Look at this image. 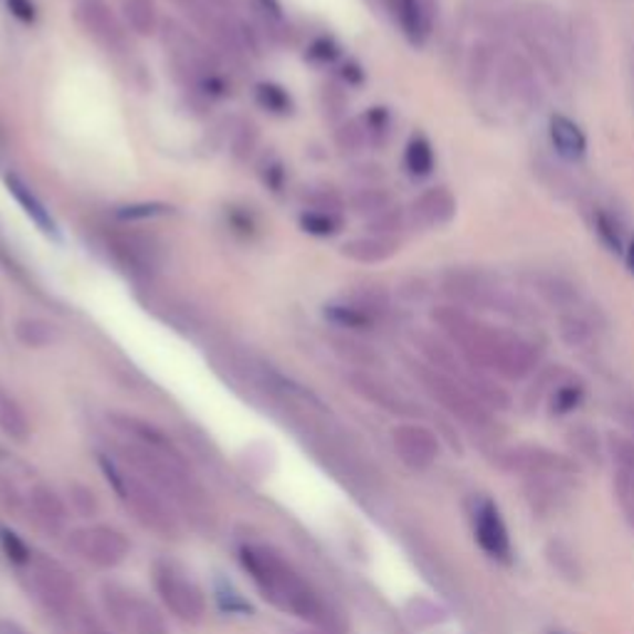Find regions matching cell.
I'll use <instances>...</instances> for the list:
<instances>
[{"label": "cell", "mask_w": 634, "mask_h": 634, "mask_svg": "<svg viewBox=\"0 0 634 634\" xmlns=\"http://www.w3.org/2000/svg\"><path fill=\"white\" fill-rule=\"evenodd\" d=\"M6 8L10 10V15L25 25H33L38 20V8L33 0H6Z\"/></svg>", "instance_id": "47"}, {"label": "cell", "mask_w": 634, "mask_h": 634, "mask_svg": "<svg viewBox=\"0 0 634 634\" xmlns=\"http://www.w3.org/2000/svg\"><path fill=\"white\" fill-rule=\"evenodd\" d=\"M99 468L117 498L141 526L155 530L161 538H177L181 533L179 518L173 516L171 504L145 476H139L135 468L107 454H99Z\"/></svg>", "instance_id": "4"}, {"label": "cell", "mask_w": 634, "mask_h": 634, "mask_svg": "<svg viewBox=\"0 0 634 634\" xmlns=\"http://www.w3.org/2000/svg\"><path fill=\"white\" fill-rule=\"evenodd\" d=\"M75 23L82 33L95 40L99 47H105L107 53H121V50H127L125 25L112 13V8L99 3V0L80 3L75 10Z\"/></svg>", "instance_id": "10"}, {"label": "cell", "mask_w": 634, "mask_h": 634, "mask_svg": "<svg viewBox=\"0 0 634 634\" xmlns=\"http://www.w3.org/2000/svg\"><path fill=\"white\" fill-rule=\"evenodd\" d=\"M28 504L33 508L35 518L50 530H60L65 526L67 520V506L63 496H57L53 488L45 486V484H38L30 488V496H28Z\"/></svg>", "instance_id": "20"}, {"label": "cell", "mask_w": 634, "mask_h": 634, "mask_svg": "<svg viewBox=\"0 0 634 634\" xmlns=\"http://www.w3.org/2000/svg\"><path fill=\"white\" fill-rule=\"evenodd\" d=\"M342 77L347 80V82H352V85H360L362 82V70H360V65H345V73H342Z\"/></svg>", "instance_id": "50"}, {"label": "cell", "mask_w": 634, "mask_h": 634, "mask_svg": "<svg viewBox=\"0 0 634 634\" xmlns=\"http://www.w3.org/2000/svg\"><path fill=\"white\" fill-rule=\"evenodd\" d=\"M399 226H402V213L397 209H387L380 216H374L372 233L374 236H390V233L399 231Z\"/></svg>", "instance_id": "45"}, {"label": "cell", "mask_w": 634, "mask_h": 634, "mask_svg": "<svg viewBox=\"0 0 634 634\" xmlns=\"http://www.w3.org/2000/svg\"><path fill=\"white\" fill-rule=\"evenodd\" d=\"M625 261H627L630 273L634 275V239L627 243V249H625Z\"/></svg>", "instance_id": "52"}, {"label": "cell", "mask_w": 634, "mask_h": 634, "mask_svg": "<svg viewBox=\"0 0 634 634\" xmlns=\"http://www.w3.org/2000/svg\"><path fill=\"white\" fill-rule=\"evenodd\" d=\"M0 634H28V632L20 625H15V622L0 620Z\"/></svg>", "instance_id": "51"}, {"label": "cell", "mask_w": 634, "mask_h": 634, "mask_svg": "<svg viewBox=\"0 0 634 634\" xmlns=\"http://www.w3.org/2000/svg\"><path fill=\"white\" fill-rule=\"evenodd\" d=\"M504 466L528 476H568L572 464L543 446H516L504 454Z\"/></svg>", "instance_id": "12"}, {"label": "cell", "mask_w": 634, "mask_h": 634, "mask_svg": "<svg viewBox=\"0 0 634 634\" xmlns=\"http://www.w3.org/2000/svg\"><path fill=\"white\" fill-rule=\"evenodd\" d=\"M121 18L135 35L149 38L161 28L159 8L155 0H121Z\"/></svg>", "instance_id": "22"}, {"label": "cell", "mask_w": 634, "mask_h": 634, "mask_svg": "<svg viewBox=\"0 0 634 634\" xmlns=\"http://www.w3.org/2000/svg\"><path fill=\"white\" fill-rule=\"evenodd\" d=\"M15 340L30 350H45L63 340V330L45 317H20L13 327Z\"/></svg>", "instance_id": "21"}, {"label": "cell", "mask_w": 634, "mask_h": 634, "mask_svg": "<svg viewBox=\"0 0 634 634\" xmlns=\"http://www.w3.org/2000/svg\"><path fill=\"white\" fill-rule=\"evenodd\" d=\"M169 213H173V209L167 207V203L151 201V203H129V207H119L115 211V216L119 221H147L157 216H169Z\"/></svg>", "instance_id": "36"}, {"label": "cell", "mask_w": 634, "mask_h": 634, "mask_svg": "<svg viewBox=\"0 0 634 634\" xmlns=\"http://www.w3.org/2000/svg\"><path fill=\"white\" fill-rule=\"evenodd\" d=\"M474 528H476V540L478 546L484 548V553L496 560H508L510 558V536L508 528L500 518V510L490 504V500H480L476 514H474Z\"/></svg>", "instance_id": "14"}, {"label": "cell", "mask_w": 634, "mask_h": 634, "mask_svg": "<svg viewBox=\"0 0 634 634\" xmlns=\"http://www.w3.org/2000/svg\"><path fill=\"white\" fill-rule=\"evenodd\" d=\"M80 3H89V0H80Z\"/></svg>", "instance_id": "54"}, {"label": "cell", "mask_w": 634, "mask_h": 634, "mask_svg": "<svg viewBox=\"0 0 634 634\" xmlns=\"http://www.w3.org/2000/svg\"><path fill=\"white\" fill-rule=\"evenodd\" d=\"M0 546H3L8 560L18 568H28L35 558L33 550L25 546V540H20L13 530H8V528H0Z\"/></svg>", "instance_id": "37"}, {"label": "cell", "mask_w": 634, "mask_h": 634, "mask_svg": "<svg viewBox=\"0 0 634 634\" xmlns=\"http://www.w3.org/2000/svg\"><path fill=\"white\" fill-rule=\"evenodd\" d=\"M617 500L630 524L634 526V478L627 476H617Z\"/></svg>", "instance_id": "46"}, {"label": "cell", "mask_w": 634, "mask_h": 634, "mask_svg": "<svg viewBox=\"0 0 634 634\" xmlns=\"http://www.w3.org/2000/svg\"><path fill=\"white\" fill-rule=\"evenodd\" d=\"M323 315L327 323H332L337 327H342V330H350V332H370L374 330L377 320L372 315H367L362 308H357L350 300H342V303H327L323 308Z\"/></svg>", "instance_id": "24"}, {"label": "cell", "mask_w": 634, "mask_h": 634, "mask_svg": "<svg viewBox=\"0 0 634 634\" xmlns=\"http://www.w3.org/2000/svg\"><path fill=\"white\" fill-rule=\"evenodd\" d=\"M308 57L313 60V63L330 65L337 57H340V45H337L332 38H317L315 43L308 47Z\"/></svg>", "instance_id": "43"}, {"label": "cell", "mask_w": 634, "mask_h": 634, "mask_svg": "<svg viewBox=\"0 0 634 634\" xmlns=\"http://www.w3.org/2000/svg\"><path fill=\"white\" fill-rule=\"evenodd\" d=\"M548 137L556 155L566 161H580L588 155V137L575 119L568 115H553L548 121Z\"/></svg>", "instance_id": "17"}, {"label": "cell", "mask_w": 634, "mask_h": 634, "mask_svg": "<svg viewBox=\"0 0 634 634\" xmlns=\"http://www.w3.org/2000/svg\"><path fill=\"white\" fill-rule=\"evenodd\" d=\"M73 622H75L77 634H112L105 625H102V620L95 615V612L89 610L87 602H82L80 610L73 615Z\"/></svg>", "instance_id": "42"}, {"label": "cell", "mask_w": 634, "mask_h": 634, "mask_svg": "<svg viewBox=\"0 0 634 634\" xmlns=\"http://www.w3.org/2000/svg\"><path fill=\"white\" fill-rule=\"evenodd\" d=\"M553 634H566V632H553Z\"/></svg>", "instance_id": "55"}, {"label": "cell", "mask_w": 634, "mask_h": 634, "mask_svg": "<svg viewBox=\"0 0 634 634\" xmlns=\"http://www.w3.org/2000/svg\"><path fill=\"white\" fill-rule=\"evenodd\" d=\"M6 147H8V139H6V131L0 129V155H3L6 151Z\"/></svg>", "instance_id": "53"}, {"label": "cell", "mask_w": 634, "mask_h": 634, "mask_svg": "<svg viewBox=\"0 0 634 634\" xmlns=\"http://www.w3.org/2000/svg\"><path fill=\"white\" fill-rule=\"evenodd\" d=\"M107 251L121 271L135 281H151L163 263V253L157 239L131 229H115L107 233Z\"/></svg>", "instance_id": "7"}, {"label": "cell", "mask_w": 634, "mask_h": 634, "mask_svg": "<svg viewBox=\"0 0 634 634\" xmlns=\"http://www.w3.org/2000/svg\"><path fill=\"white\" fill-rule=\"evenodd\" d=\"M399 251V241L392 236H360L352 241H345L340 245V253L345 258H350L355 263L362 265H374L390 261L392 255Z\"/></svg>", "instance_id": "19"}, {"label": "cell", "mask_w": 634, "mask_h": 634, "mask_svg": "<svg viewBox=\"0 0 634 634\" xmlns=\"http://www.w3.org/2000/svg\"><path fill=\"white\" fill-rule=\"evenodd\" d=\"M595 231H598V236H600V243L605 245V249H607L610 253L625 255V249H627L625 233H622L620 221H617L615 216H612V213L598 211V216H595Z\"/></svg>", "instance_id": "29"}, {"label": "cell", "mask_w": 634, "mask_h": 634, "mask_svg": "<svg viewBox=\"0 0 634 634\" xmlns=\"http://www.w3.org/2000/svg\"><path fill=\"white\" fill-rule=\"evenodd\" d=\"M352 211L360 213V216H380L387 209H390V193L374 187H367L362 191H357L352 197Z\"/></svg>", "instance_id": "31"}, {"label": "cell", "mask_w": 634, "mask_h": 634, "mask_svg": "<svg viewBox=\"0 0 634 634\" xmlns=\"http://www.w3.org/2000/svg\"><path fill=\"white\" fill-rule=\"evenodd\" d=\"M239 560L253 580L255 590H258L263 600H268L273 607L288 612V615L303 622H310L313 627L323 630L325 634H337L345 630L340 615L332 610L330 602L275 548L263 543H245L239 550Z\"/></svg>", "instance_id": "1"}, {"label": "cell", "mask_w": 634, "mask_h": 634, "mask_svg": "<svg viewBox=\"0 0 634 634\" xmlns=\"http://www.w3.org/2000/svg\"><path fill=\"white\" fill-rule=\"evenodd\" d=\"M347 300L357 305V308H362L367 315H372L374 320H380V317L390 310V295L380 288H360V290H355Z\"/></svg>", "instance_id": "34"}, {"label": "cell", "mask_w": 634, "mask_h": 634, "mask_svg": "<svg viewBox=\"0 0 634 634\" xmlns=\"http://www.w3.org/2000/svg\"><path fill=\"white\" fill-rule=\"evenodd\" d=\"M345 97L340 95V89L337 87H325L323 89V107H325V115H342V109H345Z\"/></svg>", "instance_id": "48"}, {"label": "cell", "mask_w": 634, "mask_h": 634, "mask_svg": "<svg viewBox=\"0 0 634 634\" xmlns=\"http://www.w3.org/2000/svg\"><path fill=\"white\" fill-rule=\"evenodd\" d=\"M582 387L575 384V382H570V384H562L560 390L553 394V412L558 414H568L575 409L580 402H582Z\"/></svg>", "instance_id": "41"}, {"label": "cell", "mask_w": 634, "mask_h": 634, "mask_svg": "<svg viewBox=\"0 0 634 634\" xmlns=\"http://www.w3.org/2000/svg\"><path fill=\"white\" fill-rule=\"evenodd\" d=\"M380 6L392 15L402 35L414 47H422L429 38V15L422 0H380Z\"/></svg>", "instance_id": "16"}, {"label": "cell", "mask_w": 634, "mask_h": 634, "mask_svg": "<svg viewBox=\"0 0 634 634\" xmlns=\"http://www.w3.org/2000/svg\"><path fill=\"white\" fill-rule=\"evenodd\" d=\"M263 181L268 183L273 191H281L283 189V181H285V169L281 161H271L268 167L263 169Z\"/></svg>", "instance_id": "49"}, {"label": "cell", "mask_w": 634, "mask_h": 634, "mask_svg": "<svg viewBox=\"0 0 634 634\" xmlns=\"http://www.w3.org/2000/svg\"><path fill=\"white\" fill-rule=\"evenodd\" d=\"M347 382H350L352 390L362 399L387 409V412L402 414V416H409V414L416 412L414 404L409 402L406 397H402L394 390V387L382 382L380 377H374L370 372H352L350 377H347Z\"/></svg>", "instance_id": "15"}, {"label": "cell", "mask_w": 634, "mask_h": 634, "mask_svg": "<svg viewBox=\"0 0 634 634\" xmlns=\"http://www.w3.org/2000/svg\"><path fill=\"white\" fill-rule=\"evenodd\" d=\"M332 350L342 357L345 362H350L355 367H377L380 364V355H377L370 345H364L360 340H355V337H332Z\"/></svg>", "instance_id": "26"}, {"label": "cell", "mask_w": 634, "mask_h": 634, "mask_svg": "<svg viewBox=\"0 0 634 634\" xmlns=\"http://www.w3.org/2000/svg\"><path fill=\"white\" fill-rule=\"evenodd\" d=\"M70 500H73V508L77 510V514L85 516V518H92L99 510L97 498H95V494H92L87 486H73V488H70Z\"/></svg>", "instance_id": "44"}, {"label": "cell", "mask_w": 634, "mask_h": 634, "mask_svg": "<svg viewBox=\"0 0 634 634\" xmlns=\"http://www.w3.org/2000/svg\"><path fill=\"white\" fill-rule=\"evenodd\" d=\"M434 167H436V157H434L432 141L422 135H414L406 141V149H404L406 173L414 179H426V177H432Z\"/></svg>", "instance_id": "25"}, {"label": "cell", "mask_w": 634, "mask_h": 634, "mask_svg": "<svg viewBox=\"0 0 634 634\" xmlns=\"http://www.w3.org/2000/svg\"><path fill=\"white\" fill-rule=\"evenodd\" d=\"M6 187L10 191V197H13L20 209L25 211V216L35 223V226L45 233L50 239H60V231H57V223L53 219V213L45 207L43 201H40L38 193L28 187V183L18 177V173H8L6 177Z\"/></svg>", "instance_id": "18"}, {"label": "cell", "mask_w": 634, "mask_h": 634, "mask_svg": "<svg viewBox=\"0 0 634 634\" xmlns=\"http://www.w3.org/2000/svg\"><path fill=\"white\" fill-rule=\"evenodd\" d=\"M155 588L163 605L183 622H201L207 615V598L203 590L193 582L187 572L169 560L155 562Z\"/></svg>", "instance_id": "6"}, {"label": "cell", "mask_w": 634, "mask_h": 634, "mask_svg": "<svg viewBox=\"0 0 634 634\" xmlns=\"http://www.w3.org/2000/svg\"><path fill=\"white\" fill-rule=\"evenodd\" d=\"M300 229L317 239H330L342 231V216L330 211H303L300 213Z\"/></svg>", "instance_id": "27"}, {"label": "cell", "mask_w": 634, "mask_h": 634, "mask_svg": "<svg viewBox=\"0 0 634 634\" xmlns=\"http://www.w3.org/2000/svg\"><path fill=\"white\" fill-rule=\"evenodd\" d=\"M538 293L550 305H558V308H572L578 300V290L572 288L568 281L556 278V275H546V278H538Z\"/></svg>", "instance_id": "30"}, {"label": "cell", "mask_w": 634, "mask_h": 634, "mask_svg": "<svg viewBox=\"0 0 634 634\" xmlns=\"http://www.w3.org/2000/svg\"><path fill=\"white\" fill-rule=\"evenodd\" d=\"M364 121V129H367V137L374 145H384L387 137H390V129H392V115L387 107H372L367 115L362 117Z\"/></svg>", "instance_id": "35"}, {"label": "cell", "mask_w": 634, "mask_h": 634, "mask_svg": "<svg viewBox=\"0 0 634 634\" xmlns=\"http://www.w3.org/2000/svg\"><path fill=\"white\" fill-rule=\"evenodd\" d=\"M28 570H30V582H33V590L38 592V598L43 600L50 610L57 612V615L73 617L82 602H85L80 598L75 580L70 578V572L60 566L57 560L35 556L33 562L28 566Z\"/></svg>", "instance_id": "8"}, {"label": "cell", "mask_w": 634, "mask_h": 634, "mask_svg": "<svg viewBox=\"0 0 634 634\" xmlns=\"http://www.w3.org/2000/svg\"><path fill=\"white\" fill-rule=\"evenodd\" d=\"M335 145L340 151H347V155H355V151H362L367 145H370V137H367L364 121L362 119H350L340 125V129L335 131Z\"/></svg>", "instance_id": "32"}, {"label": "cell", "mask_w": 634, "mask_h": 634, "mask_svg": "<svg viewBox=\"0 0 634 634\" xmlns=\"http://www.w3.org/2000/svg\"><path fill=\"white\" fill-rule=\"evenodd\" d=\"M0 432L13 442H25L30 436V419L25 409L6 387H0Z\"/></svg>", "instance_id": "23"}, {"label": "cell", "mask_w": 634, "mask_h": 634, "mask_svg": "<svg viewBox=\"0 0 634 634\" xmlns=\"http://www.w3.org/2000/svg\"><path fill=\"white\" fill-rule=\"evenodd\" d=\"M255 145H258V129H255V125H251V121H243V125L236 129V135H233L231 155L239 161H249Z\"/></svg>", "instance_id": "40"}, {"label": "cell", "mask_w": 634, "mask_h": 634, "mask_svg": "<svg viewBox=\"0 0 634 634\" xmlns=\"http://www.w3.org/2000/svg\"><path fill=\"white\" fill-rule=\"evenodd\" d=\"M255 99H258V105L263 109H268L271 115H290L293 112V97L288 95V89L275 85V82H261L258 87H255Z\"/></svg>", "instance_id": "28"}, {"label": "cell", "mask_w": 634, "mask_h": 634, "mask_svg": "<svg viewBox=\"0 0 634 634\" xmlns=\"http://www.w3.org/2000/svg\"><path fill=\"white\" fill-rule=\"evenodd\" d=\"M432 320L442 327L474 370L496 372L506 380H524L538 367L540 352L520 335L498 330L476 320L464 308L442 305L432 313Z\"/></svg>", "instance_id": "2"}, {"label": "cell", "mask_w": 634, "mask_h": 634, "mask_svg": "<svg viewBox=\"0 0 634 634\" xmlns=\"http://www.w3.org/2000/svg\"><path fill=\"white\" fill-rule=\"evenodd\" d=\"M157 442H127L121 446L125 464L135 468L139 476H145L169 504L179 506L183 514L193 520L209 524L213 518L209 508V498L203 494L197 476L191 474L187 458L181 456L177 446L171 444L167 434L155 436Z\"/></svg>", "instance_id": "3"}, {"label": "cell", "mask_w": 634, "mask_h": 634, "mask_svg": "<svg viewBox=\"0 0 634 634\" xmlns=\"http://www.w3.org/2000/svg\"><path fill=\"white\" fill-rule=\"evenodd\" d=\"M412 223L419 229H442L456 216V199L446 187H434L419 193L412 209H409Z\"/></svg>", "instance_id": "13"}, {"label": "cell", "mask_w": 634, "mask_h": 634, "mask_svg": "<svg viewBox=\"0 0 634 634\" xmlns=\"http://www.w3.org/2000/svg\"><path fill=\"white\" fill-rule=\"evenodd\" d=\"M305 203H308L310 211H330V213H340L345 201L340 193H337L332 187H317L305 191Z\"/></svg>", "instance_id": "39"}, {"label": "cell", "mask_w": 634, "mask_h": 634, "mask_svg": "<svg viewBox=\"0 0 634 634\" xmlns=\"http://www.w3.org/2000/svg\"><path fill=\"white\" fill-rule=\"evenodd\" d=\"M70 546L80 558H85L97 568H117L119 562L127 560L131 550L127 536L112 526H89L75 530L70 536Z\"/></svg>", "instance_id": "9"}, {"label": "cell", "mask_w": 634, "mask_h": 634, "mask_svg": "<svg viewBox=\"0 0 634 634\" xmlns=\"http://www.w3.org/2000/svg\"><path fill=\"white\" fill-rule=\"evenodd\" d=\"M610 452L617 464V476L634 478V438L630 436H612Z\"/></svg>", "instance_id": "38"}, {"label": "cell", "mask_w": 634, "mask_h": 634, "mask_svg": "<svg viewBox=\"0 0 634 634\" xmlns=\"http://www.w3.org/2000/svg\"><path fill=\"white\" fill-rule=\"evenodd\" d=\"M414 372L419 377V382L424 384V390L432 394L448 414H454L458 422L476 426V429H484L490 424L488 406L480 402L472 390H468L466 377L458 380V377L438 372L429 364H416Z\"/></svg>", "instance_id": "5"}, {"label": "cell", "mask_w": 634, "mask_h": 634, "mask_svg": "<svg viewBox=\"0 0 634 634\" xmlns=\"http://www.w3.org/2000/svg\"><path fill=\"white\" fill-rule=\"evenodd\" d=\"M392 444L399 462L412 472H426L438 458V438L424 424H399L392 432Z\"/></svg>", "instance_id": "11"}, {"label": "cell", "mask_w": 634, "mask_h": 634, "mask_svg": "<svg viewBox=\"0 0 634 634\" xmlns=\"http://www.w3.org/2000/svg\"><path fill=\"white\" fill-rule=\"evenodd\" d=\"M560 332H562V337H566V342H570L572 347H575V345L590 342L592 337H595V327H592V323L588 320L585 315H580V313L572 310L568 315H562Z\"/></svg>", "instance_id": "33"}]
</instances>
